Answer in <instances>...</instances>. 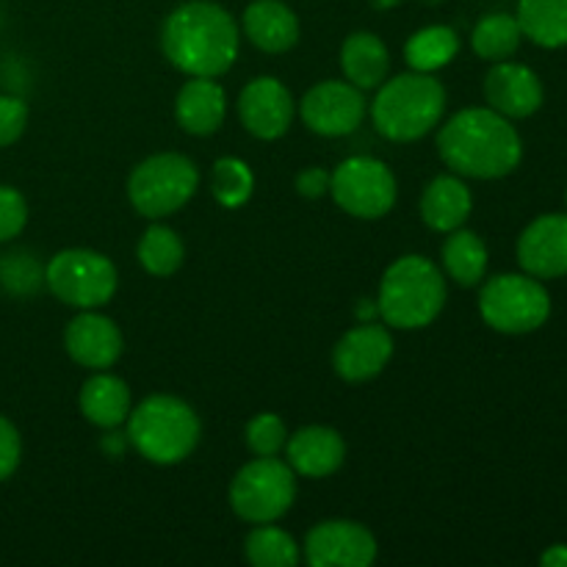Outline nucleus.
Instances as JSON below:
<instances>
[{"label": "nucleus", "mask_w": 567, "mask_h": 567, "mask_svg": "<svg viewBox=\"0 0 567 567\" xmlns=\"http://www.w3.org/2000/svg\"><path fill=\"white\" fill-rule=\"evenodd\" d=\"M199 186V172L188 155L158 153L133 166L127 177V199L136 214L166 219L192 203Z\"/></svg>", "instance_id": "7"}, {"label": "nucleus", "mask_w": 567, "mask_h": 567, "mask_svg": "<svg viewBox=\"0 0 567 567\" xmlns=\"http://www.w3.org/2000/svg\"><path fill=\"white\" fill-rule=\"evenodd\" d=\"M460 53V37L449 25H426L404 44V61L415 72H437L452 64Z\"/></svg>", "instance_id": "26"}, {"label": "nucleus", "mask_w": 567, "mask_h": 567, "mask_svg": "<svg viewBox=\"0 0 567 567\" xmlns=\"http://www.w3.org/2000/svg\"><path fill=\"white\" fill-rule=\"evenodd\" d=\"M365 111L369 103L363 89L352 86L347 78L316 83L299 103V116L305 125L327 138H341L358 131L365 120Z\"/></svg>", "instance_id": "11"}, {"label": "nucleus", "mask_w": 567, "mask_h": 567, "mask_svg": "<svg viewBox=\"0 0 567 567\" xmlns=\"http://www.w3.org/2000/svg\"><path fill=\"white\" fill-rule=\"evenodd\" d=\"M330 194L343 214L354 219H382L399 197L391 166L371 155H352L330 172Z\"/></svg>", "instance_id": "10"}, {"label": "nucleus", "mask_w": 567, "mask_h": 567, "mask_svg": "<svg viewBox=\"0 0 567 567\" xmlns=\"http://www.w3.org/2000/svg\"><path fill=\"white\" fill-rule=\"evenodd\" d=\"M28 127V105L20 97L0 94V147L20 142Z\"/></svg>", "instance_id": "34"}, {"label": "nucleus", "mask_w": 567, "mask_h": 567, "mask_svg": "<svg viewBox=\"0 0 567 567\" xmlns=\"http://www.w3.org/2000/svg\"><path fill=\"white\" fill-rule=\"evenodd\" d=\"M377 551V537L358 520H319L305 537V563L310 567H369Z\"/></svg>", "instance_id": "12"}, {"label": "nucleus", "mask_w": 567, "mask_h": 567, "mask_svg": "<svg viewBox=\"0 0 567 567\" xmlns=\"http://www.w3.org/2000/svg\"><path fill=\"white\" fill-rule=\"evenodd\" d=\"M297 103L282 81L271 75L252 78L238 94V120L260 142H275L291 127Z\"/></svg>", "instance_id": "13"}, {"label": "nucleus", "mask_w": 567, "mask_h": 567, "mask_svg": "<svg viewBox=\"0 0 567 567\" xmlns=\"http://www.w3.org/2000/svg\"><path fill=\"white\" fill-rule=\"evenodd\" d=\"M518 264L537 280L567 277V214H543L518 236Z\"/></svg>", "instance_id": "16"}, {"label": "nucleus", "mask_w": 567, "mask_h": 567, "mask_svg": "<svg viewBox=\"0 0 567 567\" xmlns=\"http://www.w3.org/2000/svg\"><path fill=\"white\" fill-rule=\"evenodd\" d=\"M286 457L297 476H305V480H327L347 460V441L332 426H302L299 432L288 435Z\"/></svg>", "instance_id": "18"}, {"label": "nucleus", "mask_w": 567, "mask_h": 567, "mask_svg": "<svg viewBox=\"0 0 567 567\" xmlns=\"http://www.w3.org/2000/svg\"><path fill=\"white\" fill-rule=\"evenodd\" d=\"M446 111V89L432 72H402L377 89L371 122L388 142L408 144L435 131Z\"/></svg>", "instance_id": "4"}, {"label": "nucleus", "mask_w": 567, "mask_h": 567, "mask_svg": "<svg viewBox=\"0 0 567 567\" xmlns=\"http://www.w3.org/2000/svg\"><path fill=\"white\" fill-rule=\"evenodd\" d=\"M64 349L72 363L89 371H109L125 352V338L114 319L97 310H81L64 330Z\"/></svg>", "instance_id": "15"}, {"label": "nucleus", "mask_w": 567, "mask_h": 567, "mask_svg": "<svg viewBox=\"0 0 567 567\" xmlns=\"http://www.w3.org/2000/svg\"><path fill=\"white\" fill-rule=\"evenodd\" d=\"M227 94L216 78H188L175 97V120L192 136H210L225 125Z\"/></svg>", "instance_id": "19"}, {"label": "nucleus", "mask_w": 567, "mask_h": 567, "mask_svg": "<svg viewBox=\"0 0 567 567\" xmlns=\"http://www.w3.org/2000/svg\"><path fill=\"white\" fill-rule=\"evenodd\" d=\"M244 441L255 457H277L286 449V421L275 413H258L244 430Z\"/></svg>", "instance_id": "31"}, {"label": "nucleus", "mask_w": 567, "mask_h": 567, "mask_svg": "<svg viewBox=\"0 0 567 567\" xmlns=\"http://www.w3.org/2000/svg\"><path fill=\"white\" fill-rule=\"evenodd\" d=\"M244 554L255 567H297L302 559L299 543L280 526L271 524H255L244 543Z\"/></svg>", "instance_id": "29"}, {"label": "nucleus", "mask_w": 567, "mask_h": 567, "mask_svg": "<svg viewBox=\"0 0 567 567\" xmlns=\"http://www.w3.org/2000/svg\"><path fill=\"white\" fill-rule=\"evenodd\" d=\"M203 437V424L183 399L158 393L131 410L127 443L153 465H177L192 457Z\"/></svg>", "instance_id": "5"}, {"label": "nucleus", "mask_w": 567, "mask_h": 567, "mask_svg": "<svg viewBox=\"0 0 567 567\" xmlns=\"http://www.w3.org/2000/svg\"><path fill=\"white\" fill-rule=\"evenodd\" d=\"M78 408L89 424L100 430H116L131 415V388L122 377L109 371H94L78 393Z\"/></svg>", "instance_id": "21"}, {"label": "nucleus", "mask_w": 567, "mask_h": 567, "mask_svg": "<svg viewBox=\"0 0 567 567\" xmlns=\"http://www.w3.org/2000/svg\"><path fill=\"white\" fill-rule=\"evenodd\" d=\"M238 22L210 0H192L172 11L161 28V50L188 78H219L238 59Z\"/></svg>", "instance_id": "2"}, {"label": "nucleus", "mask_w": 567, "mask_h": 567, "mask_svg": "<svg viewBox=\"0 0 567 567\" xmlns=\"http://www.w3.org/2000/svg\"><path fill=\"white\" fill-rule=\"evenodd\" d=\"M297 502V474L277 457H255L230 482V507L247 524H275Z\"/></svg>", "instance_id": "9"}, {"label": "nucleus", "mask_w": 567, "mask_h": 567, "mask_svg": "<svg viewBox=\"0 0 567 567\" xmlns=\"http://www.w3.org/2000/svg\"><path fill=\"white\" fill-rule=\"evenodd\" d=\"M487 109L498 111L507 120H529L543 109L546 89L532 66L518 61H496L485 75Z\"/></svg>", "instance_id": "17"}, {"label": "nucleus", "mask_w": 567, "mask_h": 567, "mask_svg": "<svg viewBox=\"0 0 567 567\" xmlns=\"http://www.w3.org/2000/svg\"><path fill=\"white\" fill-rule=\"evenodd\" d=\"M518 25L537 48H567V0H518Z\"/></svg>", "instance_id": "25"}, {"label": "nucleus", "mask_w": 567, "mask_h": 567, "mask_svg": "<svg viewBox=\"0 0 567 567\" xmlns=\"http://www.w3.org/2000/svg\"><path fill=\"white\" fill-rule=\"evenodd\" d=\"M520 42H524V31L518 25V17L504 14V11H496V14L482 17L474 25V33H471V48L480 59L491 61H507L518 53Z\"/></svg>", "instance_id": "27"}, {"label": "nucleus", "mask_w": 567, "mask_h": 567, "mask_svg": "<svg viewBox=\"0 0 567 567\" xmlns=\"http://www.w3.org/2000/svg\"><path fill=\"white\" fill-rule=\"evenodd\" d=\"M138 264L153 277H172L186 260V247L181 236L166 225H150L138 241Z\"/></svg>", "instance_id": "28"}, {"label": "nucleus", "mask_w": 567, "mask_h": 567, "mask_svg": "<svg viewBox=\"0 0 567 567\" xmlns=\"http://www.w3.org/2000/svg\"><path fill=\"white\" fill-rule=\"evenodd\" d=\"M565 199H567V192H565Z\"/></svg>", "instance_id": "38"}, {"label": "nucleus", "mask_w": 567, "mask_h": 567, "mask_svg": "<svg viewBox=\"0 0 567 567\" xmlns=\"http://www.w3.org/2000/svg\"><path fill=\"white\" fill-rule=\"evenodd\" d=\"M22 460V437L6 415H0V482L9 480Z\"/></svg>", "instance_id": "35"}, {"label": "nucleus", "mask_w": 567, "mask_h": 567, "mask_svg": "<svg viewBox=\"0 0 567 567\" xmlns=\"http://www.w3.org/2000/svg\"><path fill=\"white\" fill-rule=\"evenodd\" d=\"M446 277L424 255H402L385 269L377 293L382 324L393 330H424L446 308Z\"/></svg>", "instance_id": "3"}, {"label": "nucleus", "mask_w": 567, "mask_h": 567, "mask_svg": "<svg viewBox=\"0 0 567 567\" xmlns=\"http://www.w3.org/2000/svg\"><path fill=\"white\" fill-rule=\"evenodd\" d=\"M210 192L225 208H241L255 192V175L241 158H219L210 169Z\"/></svg>", "instance_id": "30"}, {"label": "nucleus", "mask_w": 567, "mask_h": 567, "mask_svg": "<svg viewBox=\"0 0 567 567\" xmlns=\"http://www.w3.org/2000/svg\"><path fill=\"white\" fill-rule=\"evenodd\" d=\"M471 210H474V197L460 175L435 177L421 194V219L435 233H452L463 227Z\"/></svg>", "instance_id": "22"}, {"label": "nucleus", "mask_w": 567, "mask_h": 567, "mask_svg": "<svg viewBox=\"0 0 567 567\" xmlns=\"http://www.w3.org/2000/svg\"><path fill=\"white\" fill-rule=\"evenodd\" d=\"M393 358V336L388 324H374V321H360L343 332L341 341L332 349V369L343 382H369L382 374L388 360Z\"/></svg>", "instance_id": "14"}, {"label": "nucleus", "mask_w": 567, "mask_h": 567, "mask_svg": "<svg viewBox=\"0 0 567 567\" xmlns=\"http://www.w3.org/2000/svg\"><path fill=\"white\" fill-rule=\"evenodd\" d=\"M0 282L11 293H33L44 282V271L28 255H9L0 264Z\"/></svg>", "instance_id": "32"}, {"label": "nucleus", "mask_w": 567, "mask_h": 567, "mask_svg": "<svg viewBox=\"0 0 567 567\" xmlns=\"http://www.w3.org/2000/svg\"><path fill=\"white\" fill-rule=\"evenodd\" d=\"M480 316L502 336H529L551 319V293L526 271L496 275L482 286Z\"/></svg>", "instance_id": "6"}, {"label": "nucleus", "mask_w": 567, "mask_h": 567, "mask_svg": "<svg viewBox=\"0 0 567 567\" xmlns=\"http://www.w3.org/2000/svg\"><path fill=\"white\" fill-rule=\"evenodd\" d=\"M437 155L460 177L502 181L524 161V138L498 111L463 109L437 133Z\"/></svg>", "instance_id": "1"}, {"label": "nucleus", "mask_w": 567, "mask_h": 567, "mask_svg": "<svg viewBox=\"0 0 567 567\" xmlns=\"http://www.w3.org/2000/svg\"><path fill=\"white\" fill-rule=\"evenodd\" d=\"M297 192L305 199H319L324 194H330V172L321 169V166H310L297 175Z\"/></svg>", "instance_id": "36"}, {"label": "nucleus", "mask_w": 567, "mask_h": 567, "mask_svg": "<svg viewBox=\"0 0 567 567\" xmlns=\"http://www.w3.org/2000/svg\"><path fill=\"white\" fill-rule=\"evenodd\" d=\"M441 258L446 275L463 288L480 286L487 275V264H491L485 241L474 230H465V227L446 233Z\"/></svg>", "instance_id": "24"}, {"label": "nucleus", "mask_w": 567, "mask_h": 567, "mask_svg": "<svg viewBox=\"0 0 567 567\" xmlns=\"http://www.w3.org/2000/svg\"><path fill=\"white\" fill-rule=\"evenodd\" d=\"M44 286L59 302L78 310H97L114 299L120 271L109 255L97 249H61L44 266Z\"/></svg>", "instance_id": "8"}, {"label": "nucleus", "mask_w": 567, "mask_h": 567, "mask_svg": "<svg viewBox=\"0 0 567 567\" xmlns=\"http://www.w3.org/2000/svg\"><path fill=\"white\" fill-rule=\"evenodd\" d=\"M543 567H567V543L548 546L540 557Z\"/></svg>", "instance_id": "37"}, {"label": "nucleus", "mask_w": 567, "mask_h": 567, "mask_svg": "<svg viewBox=\"0 0 567 567\" xmlns=\"http://www.w3.org/2000/svg\"><path fill=\"white\" fill-rule=\"evenodd\" d=\"M341 70L352 86L371 92L391 75V53L377 33L354 31L341 44Z\"/></svg>", "instance_id": "23"}, {"label": "nucleus", "mask_w": 567, "mask_h": 567, "mask_svg": "<svg viewBox=\"0 0 567 567\" xmlns=\"http://www.w3.org/2000/svg\"><path fill=\"white\" fill-rule=\"evenodd\" d=\"M241 25L244 37L264 53H288L299 42V17L282 0H252Z\"/></svg>", "instance_id": "20"}, {"label": "nucleus", "mask_w": 567, "mask_h": 567, "mask_svg": "<svg viewBox=\"0 0 567 567\" xmlns=\"http://www.w3.org/2000/svg\"><path fill=\"white\" fill-rule=\"evenodd\" d=\"M28 225V203L14 186H0V244L20 236Z\"/></svg>", "instance_id": "33"}]
</instances>
